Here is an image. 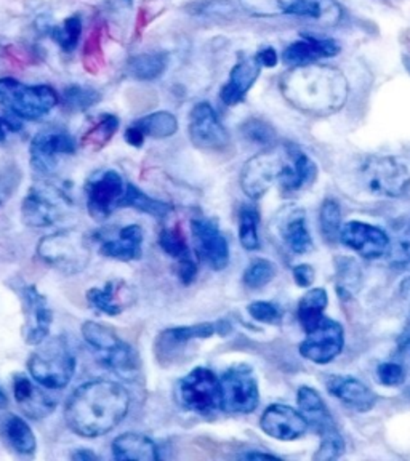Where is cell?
<instances>
[{
	"instance_id": "obj_1",
	"label": "cell",
	"mask_w": 410,
	"mask_h": 461,
	"mask_svg": "<svg viewBox=\"0 0 410 461\" xmlns=\"http://www.w3.org/2000/svg\"><path fill=\"white\" fill-rule=\"evenodd\" d=\"M130 409V394L119 383L95 380L82 384L66 403L69 429L82 438H100L123 423Z\"/></svg>"
},
{
	"instance_id": "obj_2",
	"label": "cell",
	"mask_w": 410,
	"mask_h": 461,
	"mask_svg": "<svg viewBox=\"0 0 410 461\" xmlns=\"http://www.w3.org/2000/svg\"><path fill=\"white\" fill-rule=\"evenodd\" d=\"M281 94L303 114L325 117L343 108L350 84L339 68L327 65L292 66L281 79Z\"/></svg>"
},
{
	"instance_id": "obj_3",
	"label": "cell",
	"mask_w": 410,
	"mask_h": 461,
	"mask_svg": "<svg viewBox=\"0 0 410 461\" xmlns=\"http://www.w3.org/2000/svg\"><path fill=\"white\" fill-rule=\"evenodd\" d=\"M37 255L45 265L59 273L77 274L90 263V244L84 232L77 230H57L41 239Z\"/></svg>"
},
{
	"instance_id": "obj_4",
	"label": "cell",
	"mask_w": 410,
	"mask_h": 461,
	"mask_svg": "<svg viewBox=\"0 0 410 461\" xmlns=\"http://www.w3.org/2000/svg\"><path fill=\"white\" fill-rule=\"evenodd\" d=\"M247 14L253 16H300L324 28L337 26L343 10L337 0H239Z\"/></svg>"
},
{
	"instance_id": "obj_5",
	"label": "cell",
	"mask_w": 410,
	"mask_h": 461,
	"mask_svg": "<svg viewBox=\"0 0 410 461\" xmlns=\"http://www.w3.org/2000/svg\"><path fill=\"white\" fill-rule=\"evenodd\" d=\"M34 382L47 389H63L76 372V357L63 339H51L37 348L28 362Z\"/></svg>"
},
{
	"instance_id": "obj_6",
	"label": "cell",
	"mask_w": 410,
	"mask_h": 461,
	"mask_svg": "<svg viewBox=\"0 0 410 461\" xmlns=\"http://www.w3.org/2000/svg\"><path fill=\"white\" fill-rule=\"evenodd\" d=\"M58 104L50 86H26L14 77L0 79V106L26 121H39Z\"/></svg>"
},
{
	"instance_id": "obj_7",
	"label": "cell",
	"mask_w": 410,
	"mask_h": 461,
	"mask_svg": "<svg viewBox=\"0 0 410 461\" xmlns=\"http://www.w3.org/2000/svg\"><path fill=\"white\" fill-rule=\"evenodd\" d=\"M72 205L65 191L49 183H39L29 189L23 201V221L29 228H50L69 215Z\"/></svg>"
},
{
	"instance_id": "obj_8",
	"label": "cell",
	"mask_w": 410,
	"mask_h": 461,
	"mask_svg": "<svg viewBox=\"0 0 410 461\" xmlns=\"http://www.w3.org/2000/svg\"><path fill=\"white\" fill-rule=\"evenodd\" d=\"M360 175L369 193L378 197L395 199L409 191V168L391 156H370L360 164Z\"/></svg>"
},
{
	"instance_id": "obj_9",
	"label": "cell",
	"mask_w": 410,
	"mask_h": 461,
	"mask_svg": "<svg viewBox=\"0 0 410 461\" xmlns=\"http://www.w3.org/2000/svg\"><path fill=\"white\" fill-rule=\"evenodd\" d=\"M288 144L273 146L245 162L241 172V187L251 199H260L278 185L287 158Z\"/></svg>"
},
{
	"instance_id": "obj_10",
	"label": "cell",
	"mask_w": 410,
	"mask_h": 461,
	"mask_svg": "<svg viewBox=\"0 0 410 461\" xmlns=\"http://www.w3.org/2000/svg\"><path fill=\"white\" fill-rule=\"evenodd\" d=\"M181 402L187 411L212 417L222 411V383L209 368L197 367L181 380Z\"/></svg>"
},
{
	"instance_id": "obj_11",
	"label": "cell",
	"mask_w": 410,
	"mask_h": 461,
	"mask_svg": "<svg viewBox=\"0 0 410 461\" xmlns=\"http://www.w3.org/2000/svg\"><path fill=\"white\" fill-rule=\"evenodd\" d=\"M82 337L94 349L95 356H98V360L105 367L117 372H127L135 368L137 356L133 349L108 327L88 321L82 325Z\"/></svg>"
},
{
	"instance_id": "obj_12",
	"label": "cell",
	"mask_w": 410,
	"mask_h": 461,
	"mask_svg": "<svg viewBox=\"0 0 410 461\" xmlns=\"http://www.w3.org/2000/svg\"><path fill=\"white\" fill-rule=\"evenodd\" d=\"M222 409L230 413H252L260 402L259 383L252 368L238 366L222 376Z\"/></svg>"
},
{
	"instance_id": "obj_13",
	"label": "cell",
	"mask_w": 410,
	"mask_h": 461,
	"mask_svg": "<svg viewBox=\"0 0 410 461\" xmlns=\"http://www.w3.org/2000/svg\"><path fill=\"white\" fill-rule=\"evenodd\" d=\"M31 166L42 175L55 172L59 158L77 151L76 140L59 129H47L39 131L31 141Z\"/></svg>"
},
{
	"instance_id": "obj_14",
	"label": "cell",
	"mask_w": 410,
	"mask_h": 461,
	"mask_svg": "<svg viewBox=\"0 0 410 461\" xmlns=\"http://www.w3.org/2000/svg\"><path fill=\"white\" fill-rule=\"evenodd\" d=\"M345 346V331L337 321L324 317L319 324L308 331L306 339L300 345V354L305 359L319 366L337 359Z\"/></svg>"
},
{
	"instance_id": "obj_15",
	"label": "cell",
	"mask_w": 410,
	"mask_h": 461,
	"mask_svg": "<svg viewBox=\"0 0 410 461\" xmlns=\"http://www.w3.org/2000/svg\"><path fill=\"white\" fill-rule=\"evenodd\" d=\"M196 253L204 265L214 271H222L230 263V245L215 220L195 218L191 221Z\"/></svg>"
},
{
	"instance_id": "obj_16",
	"label": "cell",
	"mask_w": 410,
	"mask_h": 461,
	"mask_svg": "<svg viewBox=\"0 0 410 461\" xmlns=\"http://www.w3.org/2000/svg\"><path fill=\"white\" fill-rule=\"evenodd\" d=\"M127 186L123 176L114 170L98 175L87 186V209L94 220H106L115 209L121 207Z\"/></svg>"
},
{
	"instance_id": "obj_17",
	"label": "cell",
	"mask_w": 410,
	"mask_h": 461,
	"mask_svg": "<svg viewBox=\"0 0 410 461\" xmlns=\"http://www.w3.org/2000/svg\"><path fill=\"white\" fill-rule=\"evenodd\" d=\"M187 131L189 140L201 149H222L230 143V135L216 115L215 109L205 101L196 104L191 111Z\"/></svg>"
},
{
	"instance_id": "obj_18",
	"label": "cell",
	"mask_w": 410,
	"mask_h": 461,
	"mask_svg": "<svg viewBox=\"0 0 410 461\" xmlns=\"http://www.w3.org/2000/svg\"><path fill=\"white\" fill-rule=\"evenodd\" d=\"M340 240L362 258H382L391 250L388 234L377 226L362 221L343 224L340 230Z\"/></svg>"
},
{
	"instance_id": "obj_19",
	"label": "cell",
	"mask_w": 410,
	"mask_h": 461,
	"mask_svg": "<svg viewBox=\"0 0 410 461\" xmlns=\"http://www.w3.org/2000/svg\"><path fill=\"white\" fill-rule=\"evenodd\" d=\"M22 298L24 304L23 335L29 345L39 346L50 333L53 312L47 298L37 290L36 285L23 288Z\"/></svg>"
},
{
	"instance_id": "obj_20",
	"label": "cell",
	"mask_w": 410,
	"mask_h": 461,
	"mask_svg": "<svg viewBox=\"0 0 410 461\" xmlns=\"http://www.w3.org/2000/svg\"><path fill=\"white\" fill-rule=\"evenodd\" d=\"M316 178V162L300 148L288 144L287 158L278 180V187L282 194H296L308 189Z\"/></svg>"
},
{
	"instance_id": "obj_21",
	"label": "cell",
	"mask_w": 410,
	"mask_h": 461,
	"mask_svg": "<svg viewBox=\"0 0 410 461\" xmlns=\"http://www.w3.org/2000/svg\"><path fill=\"white\" fill-rule=\"evenodd\" d=\"M260 426L273 439L296 440L302 438L310 425L302 411L288 405L274 403L263 411L260 418Z\"/></svg>"
},
{
	"instance_id": "obj_22",
	"label": "cell",
	"mask_w": 410,
	"mask_h": 461,
	"mask_svg": "<svg viewBox=\"0 0 410 461\" xmlns=\"http://www.w3.org/2000/svg\"><path fill=\"white\" fill-rule=\"evenodd\" d=\"M325 386L332 396L337 397L340 402L345 403L360 413L372 411L377 402L374 391L369 388L368 384L356 380L354 376L332 375L325 383Z\"/></svg>"
},
{
	"instance_id": "obj_23",
	"label": "cell",
	"mask_w": 410,
	"mask_h": 461,
	"mask_svg": "<svg viewBox=\"0 0 410 461\" xmlns=\"http://www.w3.org/2000/svg\"><path fill=\"white\" fill-rule=\"evenodd\" d=\"M342 47L333 39H321V37L306 36L300 41L290 43L282 53V61L286 65L302 66L313 65L325 58L339 55Z\"/></svg>"
},
{
	"instance_id": "obj_24",
	"label": "cell",
	"mask_w": 410,
	"mask_h": 461,
	"mask_svg": "<svg viewBox=\"0 0 410 461\" xmlns=\"http://www.w3.org/2000/svg\"><path fill=\"white\" fill-rule=\"evenodd\" d=\"M14 393L16 403L22 407L23 413L32 420L49 417L57 407V401L53 396L47 394L24 375L14 376Z\"/></svg>"
},
{
	"instance_id": "obj_25",
	"label": "cell",
	"mask_w": 410,
	"mask_h": 461,
	"mask_svg": "<svg viewBox=\"0 0 410 461\" xmlns=\"http://www.w3.org/2000/svg\"><path fill=\"white\" fill-rule=\"evenodd\" d=\"M263 66L260 65L257 57L245 58L231 69L230 79L222 88L220 98L226 106H236L244 101L249 90L259 79L260 71Z\"/></svg>"
},
{
	"instance_id": "obj_26",
	"label": "cell",
	"mask_w": 410,
	"mask_h": 461,
	"mask_svg": "<svg viewBox=\"0 0 410 461\" xmlns=\"http://www.w3.org/2000/svg\"><path fill=\"white\" fill-rule=\"evenodd\" d=\"M222 325L210 324V322H204V324L189 325V327H177V329H170V330L162 331L159 335L158 345H156V351H160L159 357H169L173 359L175 351L181 349L183 346L187 345L193 339H204L214 337L216 331L223 333Z\"/></svg>"
},
{
	"instance_id": "obj_27",
	"label": "cell",
	"mask_w": 410,
	"mask_h": 461,
	"mask_svg": "<svg viewBox=\"0 0 410 461\" xmlns=\"http://www.w3.org/2000/svg\"><path fill=\"white\" fill-rule=\"evenodd\" d=\"M87 302L108 316H117L135 302V295L125 282L111 281L106 282L105 287L90 288L87 292Z\"/></svg>"
},
{
	"instance_id": "obj_28",
	"label": "cell",
	"mask_w": 410,
	"mask_h": 461,
	"mask_svg": "<svg viewBox=\"0 0 410 461\" xmlns=\"http://www.w3.org/2000/svg\"><path fill=\"white\" fill-rule=\"evenodd\" d=\"M143 230L138 224H129L119 230V236L113 240H106L101 245L100 252L108 258L119 261H133L141 258Z\"/></svg>"
},
{
	"instance_id": "obj_29",
	"label": "cell",
	"mask_w": 410,
	"mask_h": 461,
	"mask_svg": "<svg viewBox=\"0 0 410 461\" xmlns=\"http://www.w3.org/2000/svg\"><path fill=\"white\" fill-rule=\"evenodd\" d=\"M296 401H298V407L306 418L308 425L313 426L316 431L324 434V432L331 431L335 428V421H333V417L329 411V407L321 399L316 389L310 388V386H302L298 389Z\"/></svg>"
},
{
	"instance_id": "obj_30",
	"label": "cell",
	"mask_w": 410,
	"mask_h": 461,
	"mask_svg": "<svg viewBox=\"0 0 410 461\" xmlns=\"http://www.w3.org/2000/svg\"><path fill=\"white\" fill-rule=\"evenodd\" d=\"M115 460L156 461L158 447L150 438L137 432H125L113 442Z\"/></svg>"
},
{
	"instance_id": "obj_31",
	"label": "cell",
	"mask_w": 410,
	"mask_h": 461,
	"mask_svg": "<svg viewBox=\"0 0 410 461\" xmlns=\"http://www.w3.org/2000/svg\"><path fill=\"white\" fill-rule=\"evenodd\" d=\"M281 238L284 244L296 255L313 250V238L306 226V215L302 209H294L284 216L281 223Z\"/></svg>"
},
{
	"instance_id": "obj_32",
	"label": "cell",
	"mask_w": 410,
	"mask_h": 461,
	"mask_svg": "<svg viewBox=\"0 0 410 461\" xmlns=\"http://www.w3.org/2000/svg\"><path fill=\"white\" fill-rule=\"evenodd\" d=\"M327 304H329V296L324 288H311L302 296V300L298 303L296 316L306 333L313 330L324 319Z\"/></svg>"
},
{
	"instance_id": "obj_33",
	"label": "cell",
	"mask_w": 410,
	"mask_h": 461,
	"mask_svg": "<svg viewBox=\"0 0 410 461\" xmlns=\"http://www.w3.org/2000/svg\"><path fill=\"white\" fill-rule=\"evenodd\" d=\"M4 434L16 454L32 455L36 452V436L23 418L10 415L8 420H5Z\"/></svg>"
},
{
	"instance_id": "obj_34",
	"label": "cell",
	"mask_w": 410,
	"mask_h": 461,
	"mask_svg": "<svg viewBox=\"0 0 410 461\" xmlns=\"http://www.w3.org/2000/svg\"><path fill=\"white\" fill-rule=\"evenodd\" d=\"M121 207H130V209L138 210L141 213H148L156 218H164L172 212V205L158 201V199H152L151 195L144 194L141 189H138L133 185H127Z\"/></svg>"
},
{
	"instance_id": "obj_35",
	"label": "cell",
	"mask_w": 410,
	"mask_h": 461,
	"mask_svg": "<svg viewBox=\"0 0 410 461\" xmlns=\"http://www.w3.org/2000/svg\"><path fill=\"white\" fill-rule=\"evenodd\" d=\"M135 127L141 130L144 137L156 138H170L177 133L178 130V119L167 111H159L152 114L146 115L143 119H140L133 123Z\"/></svg>"
},
{
	"instance_id": "obj_36",
	"label": "cell",
	"mask_w": 410,
	"mask_h": 461,
	"mask_svg": "<svg viewBox=\"0 0 410 461\" xmlns=\"http://www.w3.org/2000/svg\"><path fill=\"white\" fill-rule=\"evenodd\" d=\"M167 65L166 53H144L130 59L129 72L138 80H154L164 74Z\"/></svg>"
},
{
	"instance_id": "obj_37",
	"label": "cell",
	"mask_w": 410,
	"mask_h": 461,
	"mask_svg": "<svg viewBox=\"0 0 410 461\" xmlns=\"http://www.w3.org/2000/svg\"><path fill=\"white\" fill-rule=\"evenodd\" d=\"M119 129V119L115 115L105 114L92 129L82 137V148L87 151L96 152L103 149L114 137Z\"/></svg>"
},
{
	"instance_id": "obj_38",
	"label": "cell",
	"mask_w": 410,
	"mask_h": 461,
	"mask_svg": "<svg viewBox=\"0 0 410 461\" xmlns=\"http://www.w3.org/2000/svg\"><path fill=\"white\" fill-rule=\"evenodd\" d=\"M239 240L249 252L260 249L259 212L249 205L239 212Z\"/></svg>"
},
{
	"instance_id": "obj_39",
	"label": "cell",
	"mask_w": 410,
	"mask_h": 461,
	"mask_svg": "<svg viewBox=\"0 0 410 461\" xmlns=\"http://www.w3.org/2000/svg\"><path fill=\"white\" fill-rule=\"evenodd\" d=\"M319 226L321 232L329 244H333L337 239H340V230H342V210H340L339 202L335 199H325L319 210Z\"/></svg>"
},
{
	"instance_id": "obj_40",
	"label": "cell",
	"mask_w": 410,
	"mask_h": 461,
	"mask_svg": "<svg viewBox=\"0 0 410 461\" xmlns=\"http://www.w3.org/2000/svg\"><path fill=\"white\" fill-rule=\"evenodd\" d=\"M101 94L92 86H71L63 92V106L71 113H80L98 104Z\"/></svg>"
},
{
	"instance_id": "obj_41",
	"label": "cell",
	"mask_w": 410,
	"mask_h": 461,
	"mask_svg": "<svg viewBox=\"0 0 410 461\" xmlns=\"http://www.w3.org/2000/svg\"><path fill=\"white\" fill-rule=\"evenodd\" d=\"M80 34H82V22L79 16H71L51 31V39L61 47V50L71 53L79 43Z\"/></svg>"
},
{
	"instance_id": "obj_42",
	"label": "cell",
	"mask_w": 410,
	"mask_h": 461,
	"mask_svg": "<svg viewBox=\"0 0 410 461\" xmlns=\"http://www.w3.org/2000/svg\"><path fill=\"white\" fill-rule=\"evenodd\" d=\"M276 265L273 261L265 258L253 259L252 263L247 267L244 273V284L249 288L265 287L276 277Z\"/></svg>"
},
{
	"instance_id": "obj_43",
	"label": "cell",
	"mask_w": 410,
	"mask_h": 461,
	"mask_svg": "<svg viewBox=\"0 0 410 461\" xmlns=\"http://www.w3.org/2000/svg\"><path fill=\"white\" fill-rule=\"evenodd\" d=\"M159 247L172 258H189L187 238L178 226L167 228L159 234Z\"/></svg>"
},
{
	"instance_id": "obj_44",
	"label": "cell",
	"mask_w": 410,
	"mask_h": 461,
	"mask_svg": "<svg viewBox=\"0 0 410 461\" xmlns=\"http://www.w3.org/2000/svg\"><path fill=\"white\" fill-rule=\"evenodd\" d=\"M241 133H242V137H244L247 141L255 144H263V146H269V144H273L274 140H276V131H274L273 127H271L269 123L265 122V121L257 119V117H252V119L245 121V122L241 125Z\"/></svg>"
},
{
	"instance_id": "obj_45",
	"label": "cell",
	"mask_w": 410,
	"mask_h": 461,
	"mask_svg": "<svg viewBox=\"0 0 410 461\" xmlns=\"http://www.w3.org/2000/svg\"><path fill=\"white\" fill-rule=\"evenodd\" d=\"M345 452V440L342 438L339 429L333 428L331 431L323 434V442L317 448L313 460H335Z\"/></svg>"
},
{
	"instance_id": "obj_46",
	"label": "cell",
	"mask_w": 410,
	"mask_h": 461,
	"mask_svg": "<svg viewBox=\"0 0 410 461\" xmlns=\"http://www.w3.org/2000/svg\"><path fill=\"white\" fill-rule=\"evenodd\" d=\"M337 279H339V290H345L350 294L353 288L360 287V267L354 259L342 258L337 261Z\"/></svg>"
},
{
	"instance_id": "obj_47",
	"label": "cell",
	"mask_w": 410,
	"mask_h": 461,
	"mask_svg": "<svg viewBox=\"0 0 410 461\" xmlns=\"http://www.w3.org/2000/svg\"><path fill=\"white\" fill-rule=\"evenodd\" d=\"M377 376L385 386L396 388L405 382V368L399 362H383L380 367L377 368Z\"/></svg>"
},
{
	"instance_id": "obj_48",
	"label": "cell",
	"mask_w": 410,
	"mask_h": 461,
	"mask_svg": "<svg viewBox=\"0 0 410 461\" xmlns=\"http://www.w3.org/2000/svg\"><path fill=\"white\" fill-rule=\"evenodd\" d=\"M391 258L397 267L410 265V223L405 224L397 234L396 242L391 244Z\"/></svg>"
},
{
	"instance_id": "obj_49",
	"label": "cell",
	"mask_w": 410,
	"mask_h": 461,
	"mask_svg": "<svg viewBox=\"0 0 410 461\" xmlns=\"http://www.w3.org/2000/svg\"><path fill=\"white\" fill-rule=\"evenodd\" d=\"M249 314L263 324H278L282 319V311L268 302H255L249 306Z\"/></svg>"
},
{
	"instance_id": "obj_50",
	"label": "cell",
	"mask_w": 410,
	"mask_h": 461,
	"mask_svg": "<svg viewBox=\"0 0 410 461\" xmlns=\"http://www.w3.org/2000/svg\"><path fill=\"white\" fill-rule=\"evenodd\" d=\"M23 125L20 117L14 114H0V143H5L12 133L22 131Z\"/></svg>"
},
{
	"instance_id": "obj_51",
	"label": "cell",
	"mask_w": 410,
	"mask_h": 461,
	"mask_svg": "<svg viewBox=\"0 0 410 461\" xmlns=\"http://www.w3.org/2000/svg\"><path fill=\"white\" fill-rule=\"evenodd\" d=\"M199 273V267L196 265L195 261L191 258L178 259V267H177V274L185 285H189L196 281Z\"/></svg>"
},
{
	"instance_id": "obj_52",
	"label": "cell",
	"mask_w": 410,
	"mask_h": 461,
	"mask_svg": "<svg viewBox=\"0 0 410 461\" xmlns=\"http://www.w3.org/2000/svg\"><path fill=\"white\" fill-rule=\"evenodd\" d=\"M294 279L300 287H310L316 279V273L310 265H298L294 267Z\"/></svg>"
},
{
	"instance_id": "obj_53",
	"label": "cell",
	"mask_w": 410,
	"mask_h": 461,
	"mask_svg": "<svg viewBox=\"0 0 410 461\" xmlns=\"http://www.w3.org/2000/svg\"><path fill=\"white\" fill-rule=\"evenodd\" d=\"M397 351L405 357H410V316L397 339Z\"/></svg>"
},
{
	"instance_id": "obj_54",
	"label": "cell",
	"mask_w": 410,
	"mask_h": 461,
	"mask_svg": "<svg viewBox=\"0 0 410 461\" xmlns=\"http://www.w3.org/2000/svg\"><path fill=\"white\" fill-rule=\"evenodd\" d=\"M255 57H257L260 65L263 66V68H274V66L278 65V59H279L278 53L271 47L260 50Z\"/></svg>"
},
{
	"instance_id": "obj_55",
	"label": "cell",
	"mask_w": 410,
	"mask_h": 461,
	"mask_svg": "<svg viewBox=\"0 0 410 461\" xmlns=\"http://www.w3.org/2000/svg\"><path fill=\"white\" fill-rule=\"evenodd\" d=\"M144 138L146 137L141 133V130L135 127V125H130L127 131H125V140H127L130 146H135V148L143 146Z\"/></svg>"
},
{
	"instance_id": "obj_56",
	"label": "cell",
	"mask_w": 410,
	"mask_h": 461,
	"mask_svg": "<svg viewBox=\"0 0 410 461\" xmlns=\"http://www.w3.org/2000/svg\"><path fill=\"white\" fill-rule=\"evenodd\" d=\"M72 458H74V460H96L98 456H96L95 454H92V452H87V450H79V452H76V454L72 455Z\"/></svg>"
},
{
	"instance_id": "obj_57",
	"label": "cell",
	"mask_w": 410,
	"mask_h": 461,
	"mask_svg": "<svg viewBox=\"0 0 410 461\" xmlns=\"http://www.w3.org/2000/svg\"><path fill=\"white\" fill-rule=\"evenodd\" d=\"M245 458H276V456L269 454H260V452H252V454L245 455Z\"/></svg>"
},
{
	"instance_id": "obj_58",
	"label": "cell",
	"mask_w": 410,
	"mask_h": 461,
	"mask_svg": "<svg viewBox=\"0 0 410 461\" xmlns=\"http://www.w3.org/2000/svg\"><path fill=\"white\" fill-rule=\"evenodd\" d=\"M8 403L7 394H5V391L0 388V407H5Z\"/></svg>"
}]
</instances>
